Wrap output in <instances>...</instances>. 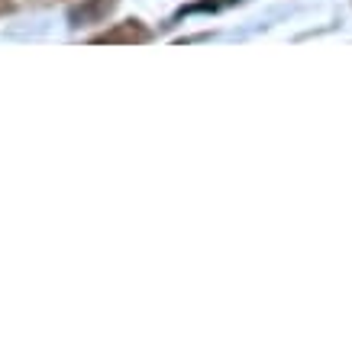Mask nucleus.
Segmentation results:
<instances>
[{
  "mask_svg": "<svg viewBox=\"0 0 352 352\" xmlns=\"http://www.w3.org/2000/svg\"><path fill=\"white\" fill-rule=\"evenodd\" d=\"M94 43H104V45H136V43H149V30L142 23L129 20V23H120L113 30H107L104 36H97Z\"/></svg>",
  "mask_w": 352,
  "mask_h": 352,
  "instance_id": "f257e3e1",
  "label": "nucleus"
}]
</instances>
